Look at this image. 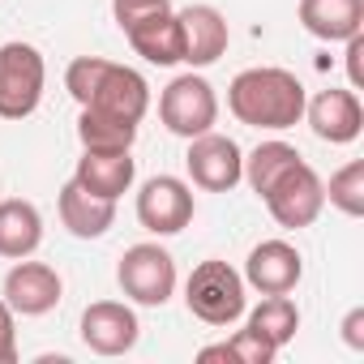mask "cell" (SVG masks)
<instances>
[{
	"mask_svg": "<svg viewBox=\"0 0 364 364\" xmlns=\"http://www.w3.org/2000/svg\"><path fill=\"white\" fill-rule=\"evenodd\" d=\"M304 82L291 69L279 65H257L232 77L228 86V107L240 124L249 129H266V133H283L291 124L304 120Z\"/></svg>",
	"mask_w": 364,
	"mask_h": 364,
	"instance_id": "6da1fadb",
	"label": "cell"
},
{
	"mask_svg": "<svg viewBox=\"0 0 364 364\" xmlns=\"http://www.w3.org/2000/svg\"><path fill=\"white\" fill-rule=\"evenodd\" d=\"M65 90L77 99V107L112 112L133 124H141V116L150 112V82L137 69L116 65L107 56H77L65 69Z\"/></svg>",
	"mask_w": 364,
	"mask_h": 364,
	"instance_id": "7a4b0ae2",
	"label": "cell"
},
{
	"mask_svg": "<svg viewBox=\"0 0 364 364\" xmlns=\"http://www.w3.org/2000/svg\"><path fill=\"white\" fill-rule=\"evenodd\" d=\"M185 304L206 326H232L245 317V274L232 270L228 262L210 257V262L193 266V274L185 283Z\"/></svg>",
	"mask_w": 364,
	"mask_h": 364,
	"instance_id": "3957f363",
	"label": "cell"
},
{
	"mask_svg": "<svg viewBox=\"0 0 364 364\" xmlns=\"http://www.w3.org/2000/svg\"><path fill=\"white\" fill-rule=\"evenodd\" d=\"M48 65L35 43H0V120H26L43 103Z\"/></svg>",
	"mask_w": 364,
	"mask_h": 364,
	"instance_id": "277c9868",
	"label": "cell"
},
{
	"mask_svg": "<svg viewBox=\"0 0 364 364\" xmlns=\"http://www.w3.org/2000/svg\"><path fill=\"white\" fill-rule=\"evenodd\" d=\"M159 120L167 133L176 137H198V133H210L215 120H219V95L215 86L202 77V73H180L163 86L159 95Z\"/></svg>",
	"mask_w": 364,
	"mask_h": 364,
	"instance_id": "5b68a950",
	"label": "cell"
},
{
	"mask_svg": "<svg viewBox=\"0 0 364 364\" xmlns=\"http://www.w3.org/2000/svg\"><path fill=\"white\" fill-rule=\"evenodd\" d=\"M116 283L120 291L133 300V304H146V309H163L176 291V262L163 245L154 240H141V245H129L120 266H116Z\"/></svg>",
	"mask_w": 364,
	"mask_h": 364,
	"instance_id": "8992f818",
	"label": "cell"
},
{
	"mask_svg": "<svg viewBox=\"0 0 364 364\" xmlns=\"http://www.w3.org/2000/svg\"><path fill=\"white\" fill-rule=\"evenodd\" d=\"M262 202H266V210H270V219L279 228L300 232V228H313L317 215L326 210V185H321V176L300 159L262 193Z\"/></svg>",
	"mask_w": 364,
	"mask_h": 364,
	"instance_id": "52a82bcc",
	"label": "cell"
},
{
	"mask_svg": "<svg viewBox=\"0 0 364 364\" xmlns=\"http://www.w3.org/2000/svg\"><path fill=\"white\" fill-rule=\"evenodd\" d=\"M193 189L180 176H150L137 193V223L150 236H176L193 223Z\"/></svg>",
	"mask_w": 364,
	"mask_h": 364,
	"instance_id": "ba28073f",
	"label": "cell"
},
{
	"mask_svg": "<svg viewBox=\"0 0 364 364\" xmlns=\"http://www.w3.org/2000/svg\"><path fill=\"white\" fill-rule=\"evenodd\" d=\"M189 180L206 193H232L240 180H245V154L232 137L223 133H198L189 137V154H185Z\"/></svg>",
	"mask_w": 364,
	"mask_h": 364,
	"instance_id": "9c48e42d",
	"label": "cell"
},
{
	"mask_svg": "<svg viewBox=\"0 0 364 364\" xmlns=\"http://www.w3.org/2000/svg\"><path fill=\"white\" fill-rule=\"evenodd\" d=\"M60 296H65L60 274L48 262H26V257L14 262V270L5 274V291H0V300H5L14 313H22V317L52 313L60 304Z\"/></svg>",
	"mask_w": 364,
	"mask_h": 364,
	"instance_id": "30bf717a",
	"label": "cell"
},
{
	"mask_svg": "<svg viewBox=\"0 0 364 364\" xmlns=\"http://www.w3.org/2000/svg\"><path fill=\"white\" fill-rule=\"evenodd\" d=\"M137 338H141L137 313L120 300H95L82 313V343L95 355H124L137 347Z\"/></svg>",
	"mask_w": 364,
	"mask_h": 364,
	"instance_id": "8fae6325",
	"label": "cell"
},
{
	"mask_svg": "<svg viewBox=\"0 0 364 364\" xmlns=\"http://www.w3.org/2000/svg\"><path fill=\"white\" fill-rule=\"evenodd\" d=\"M304 279V257L287 240H262L245 262V287L262 296H287Z\"/></svg>",
	"mask_w": 364,
	"mask_h": 364,
	"instance_id": "7c38bea8",
	"label": "cell"
},
{
	"mask_svg": "<svg viewBox=\"0 0 364 364\" xmlns=\"http://www.w3.org/2000/svg\"><path fill=\"white\" fill-rule=\"evenodd\" d=\"M176 22H180V43H185V65H193V69L215 65L232 43L228 18L215 5H185L176 14Z\"/></svg>",
	"mask_w": 364,
	"mask_h": 364,
	"instance_id": "4fadbf2b",
	"label": "cell"
},
{
	"mask_svg": "<svg viewBox=\"0 0 364 364\" xmlns=\"http://www.w3.org/2000/svg\"><path fill=\"white\" fill-rule=\"evenodd\" d=\"M304 116H309L313 133L330 146H347L364 129V107H360L355 90H321V95L304 99Z\"/></svg>",
	"mask_w": 364,
	"mask_h": 364,
	"instance_id": "5bb4252c",
	"label": "cell"
},
{
	"mask_svg": "<svg viewBox=\"0 0 364 364\" xmlns=\"http://www.w3.org/2000/svg\"><path fill=\"white\" fill-rule=\"evenodd\" d=\"M296 18L321 43H347L364 31V0H300Z\"/></svg>",
	"mask_w": 364,
	"mask_h": 364,
	"instance_id": "9a60e30c",
	"label": "cell"
},
{
	"mask_svg": "<svg viewBox=\"0 0 364 364\" xmlns=\"http://www.w3.org/2000/svg\"><path fill=\"white\" fill-rule=\"evenodd\" d=\"M56 210H60L65 232L77 236V240H99L116 223V202L112 198H99V193H86L77 180H69V185L60 189Z\"/></svg>",
	"mask_w": 364,
	"mask_h": 364,
	"instance_id": "2e32d148",
	"label": "cell"
},
{
	"mask_svg": "<svg viewBox=\"0 0 364 364\" xmlns=\"http://www.w3.org/2000/svg\"><path fill=\"white\" fill-rule=\"evenodd\" d=\"M133 176H137V163L129 150H82L77 171H73V180L86 193H99L112 202L133 189Z\"/></svg>",
	"mask_w": 364,
	"mask_h": 364,
	"instance_id": "e0dca14e",
	"label": "cell"
},
{
	"mask_svg": "<svg viewBox=\"0 0 364 364\" xmlns=\"http://www.w3.org/2000/svg\"><path fill=\"white\" fill-rule=\"evenodd\" d=\"M124 35H129V43H133V52L141 56V60H150V65H180L185 60V43H180V22H176V14L171 9H159V14H150V18H137L133 26H124Z\"/></svg>",
	"mask_w": 364,
	"mask_h": 364,
	"instance_id": "ac0fdd59",
	"label": "cell"
},
{
	"mask_svg": "<svg viewBox=\"0 0 364 364\" xmlns=\"http://www.w3.org/2000/svg\"><path fill=\"white\" fill-rule=\"evenodd\" d=\"M43 245V215L35 202H22V198H9L0 202V257H31L35 249Z\"/></svg>",
	"mask_w": 364,
	"mask_h": 364,
	"instance_id": "d6986e66",
	"label": "cell"
},
{
	"mask_svg": "<svg viewBox=\"0 0 364 364\" xmlns=\"http://www.w3.org/2000/svg\"><path fill=\"white\" fill-rule=\"evenodd\" d=\"M77 141H82V150H133L137 124L124 120V116H112V112L82 107V116H77Z\"/></svg>",
	"mask_w": 364,
	"mask_h": 364,
	"instance_id": "ffe728a7",
	"label": "cell"
},
{
	"mask_svg": "<svg viewBox=\"0 0 364 364\" xmlns=\"http://www.w3.org/2000/svg\"><path fill=\"white\" fill-rule=\"evenodd\" d=\"M249 330L262 334L274 351H283V347L296 338V330H300V309H296L287 296H266V300L249 313Z\"/></svg>",
	"mask_w": 364,
	"mask_h": 364,
	"instance_id": "44dd1931",
	"label": "cell"
},
{
	"mask_svg": "<svg viewBox=\"0 0 364 364\" xmlns=\"http://www.w3.org/2000/svg\"><path fill=\"white\" fill-rule=\"evenodd\" d=\"M291 163H300V150H296V146H287V141H279V137H274V141H262V146L245 159V180L253 185V193L262 198Z\"/></svg>",
	"mask_w": 364,
	"mask_h": 364,
	"instance_id": "7402d4cb",
	"label": "cell"
},
{
	"mask_svg": "<svg viewBox=\"0 0 364 364\" xmlns=\"http://www.w3.org/2000/svg\"><path fill=\"white\" fill-rule=\"evenodd\" d=\"M326 202H330L334 210H343L347 219H360V215H364V159H351V163H343V167L330 176Z\"/></svg>",
	"mask_w": 364,
	"mask_h": 364,
	"instance_id": "603a6c76",
	"label": "cell"
},
{
	"mask_svg": "<svg viewBox=\"0 0 364 364\" xmlns=\"http://www.w3.org/2000/svg\"><path fill=\"white\" fill-rule=\"evenodd\" d=\"M279 351L262 338V334H253L249 326L245 330H236L228 343H219V347H202L198 351V360H236V364H270Z\"/></svg>",
	"mask_w": 364,
	"mask_h": 364,
	"instance_id": "cb8c5ba5",
	"label": "cell"
},
{
	"mask_svg": "<svg viewBox=\"0 0 364 364\" xmlns=\"http://www.w3.org/2000/svg\"><path fill=\"white\" fill-rule=\"evenodd\" d=\"M159 9H171V5H167V0H112V14H116L120 31H124V26H133L137 18L159 14Z\"/></svg>",
	"mask_w": 364,
	"mask_h": 364,
	"instance_id": "d4e9b609",
	"label": "cell"
},
{
	"mask_svg": "<svg viewBox=\"0 0 364 364\" xmlns=\"http://www.w3.org/2000/svg\"><path fill=\"white\" fill-rule=\"evenodd\" d=\"M14 309L0 300V364H14L18 360V326H14Z\"/></svg>",
	"mask_w": 364,
	"mask_h": 364,
	"instance_id": "484cf974",
	"label": "cell"
},
{
	"mask_svg": "<svg viewBox=\"0 0 364 364\" xmlns=\"http://www.w3.org/2000/svg\"><path fill=\"white\" fill-rule=\"evenodd\" d=\"M360 56H364V31L347 39V82H351V90H364V60Z\"/></svg>",
	"mask_w": 364,
	"mask_h": 364,
	"instance_id": "4316f807",
	"label": "cell"
},
{
	"mask_svg": "<svg viewBox=\"0 0 364 364\" xmlns=\"http://www.w3.org/2000/svg\"><path fill=\"white\" fill-rule=\"evenodd\" d=\"M343 343H347L351 351H364V309H351V313L343 317Z\"/></svg>",
	"mask_w": 364,
	"mask_h": 364,
	"instance_id": "83f0119b",
	"label": "cell"
}]
</instances>
